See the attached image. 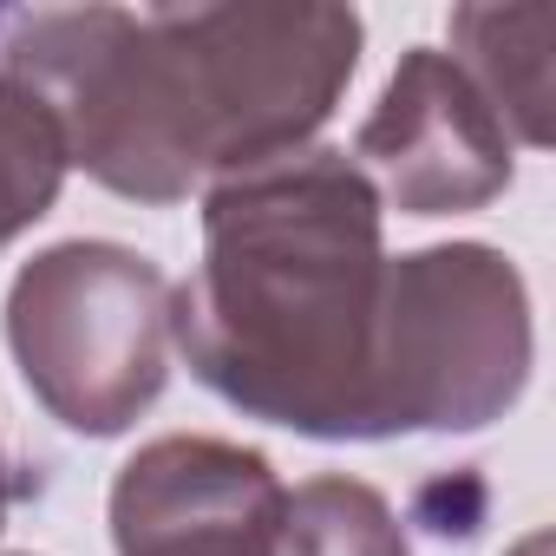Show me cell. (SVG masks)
<instances>
[{"label":"cell","instance_id":"obj_12","mask_svg":"<svg viewBox=\"0 0 556 556\" xmlns=\"http://www.w3.org/2000/svg\"><path fill=\"white\" fill-rule=\"evenodd\" d=\"M0 27H8V14H0Z\"/></svg>","mask_w":556,"mask_h":556},{"label":"cell","instance_id":"obj_10","mask_svg":"<svg viewBox=\"0 0 556 556\" xmlns=\"http://www.w3.org/2000/svg\"><path fill=\"white\" fill-rule=\"evenodd\" d=\"M8 504H14V471H8V452H0V523H8Z\"/></svg>","mask_w":556,"mask_h":556},{"label":"cell","instance_id":"obj_7","mask_svg":"<svg viewBox=\"0 0 556 556\" xmlns=\"http://www.w3.org/2000/svg\"><path fill=\"white\" fill-rule=\"evenodd\" d=\"M549 40H556L549 0H523V8H458L452 14V47H458L452 60L491 99L510 144H530V151H543L549 131H556Z\"/></svg>","mask_w":556,"mask_h":556},{"label":"cell","instance_id":"obj_3","mask_svg":"<svg viewBox=\"0 0 556 556\" xmlns=\"http://www.w3.org/2000/svg\"><path fill=\"white\" fill-rule=\"evenodd\" d=\"M530 380V295L504 249L445 242L387 262L374 439L478 432Z\"/></svg>","mask_w":556,"mask_h":556},{"label":"cell","instance_id":"obj_1","mask_svg":"<svg viewBox=\"0 0 556 556\" xmlns=\"http://www.w3.org/2000/svg\"><path fill=\"white\" fill-rule=\"evenodd\" d=\"M361 66V14L321 0L79 8L8 21L0 79L34 92L66 164L138 203H184L308 151Z\"/></svg>","mask_w":556,"mask_h":556},{"label":"cell","instance_id":"obj_8","mask_svg":"<svg viewBox=\"0 0 556 556\" xmlns=\"http://www.w3.org/2000/svg\"><path fill=\"white\" fill-rule=\"evenodd\" d=\"M275 556H413L393 504L361 478H308L282 491Z\"/></svg>","mask_w":556,"mask_h":556},{"label":"cell","instance_id":"obj_2","mask_svg":"<svg viewBox=\"0 0 556 556\" xmlns=\"http://www.w3.org/2000/svg\"><path fill=\"white\" fill-rule=\"evenodd\" d=\"M380 308V197L348 151L308 144L210 184L203 262L170 289V341L249 419L374 439Z\"/></svg>","mask_w":556,"mask_h":556},{"label":"cell","instance_id":"obj_9","mask_svg":"<svg viewBox=\"0 0 556 556\" xmlns=\"http://www.w3.org/2000/svg\"><path fill=\"white\" fill-rule=\"evenodd\" d=\"M60 184H66V138L53 112L14 79H0V249L53 210Z\"/></svg>","mask_w":556,"mask_h":556},{"label":"cell","instance_id":"obj_11","mask_svg":"<svg viewBox=\"0 0 556 556\" xmlns=\"http://www.w3.org/2000/svg\"><path fill=\"white\" fill-rule=\"evenodd\" d=\"M517 556H549V536H530V543H523Z\"/></svg>","mask_w":556,"mask_h":556},{"label":"cell","instance_id":"obj_5","mask_svg":"<svg viewBox=\"0 0 556 556\" xmlns=\"http://www.w3.org/2000/svg\"><path fill=\"white\" fill-rule=\"evenodd\" d=\"M354 164L400 216H458L510 190V131L465 66L439 47H413L354 138Z\"/></svg>","mask_w":556,"mask_h":556},{"label":"cell","instance_id":"obj_6","mask_svg":"<svg viewBox=\"0 0 556 556\" xmlns=\"http://www.w3.org/2000/svg\"><path fill=\"white\" fill-rule=\"evenodd\" d=\"M275 517L268 458L223 439H157L112 484L118 556H275Z\"/></svg>","mask_w":556,"mask_h":556},{"label":"cell","instance_id":"obj_4","mask_svg":"<svg viewBox=\"0 0 556 556\" xmlns=\"http://www.w3.org/2000/svg\"><path fill=\"white\" fill-rule=\"evenodd\" d=\"M8 348L60 426L112 439L164 393L170 282L125 242H60L14 275Z\"/></svg>","mask_w":556,"mask_h":556}]
</instances>
